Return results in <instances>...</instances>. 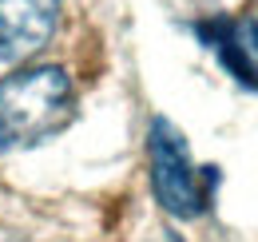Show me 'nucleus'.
<instances>
[{"label": "nucleus", "mask_w": 258, "mask_h": 242, "mask_svg": "<svg viewBox=\"0 0 258 242\" xmlns=\"http://www.w3.org/2000/svg\"><path fill=\"white\" fill-rule=\"evenodd\" d=\"M76 119V88L64 68H24L0 80V143L36 147Z\"/></svg>", "instance_id": "nucleus-1"}, {"label": "nucleus", "mask_w": 258, "mask_h": 242, "mask_svg": "<svg viewBox=\"0 0 258 242\" xmlns=\"http://www.w3.org/2000/svg\"><path fill=\"white\" fill-rule=\"evenodd\" d=\"M147 155H151V191L163 211L175 218H199L211 207V195L219 187L215 167H195L183 131L171 119H155L147 131Z\"/></svg>", "instance_id": "nucleus-2"}, {"label": "nucleus", "mask_w": 258, "mask_h": 242, "mask_svg": "<svg viewBox=\"0 0 258 242\" xmlns=\"http://www.w3.org/2000/svg\"><path fill=\"white\" fill-rule=\"evenodd\" d=\"M60 24V0H0V60L20 64L36 56Z\"/></svg>", "instance_id": "nucleus-3"}, {"label": "nucleus", "mask_w": 258, "mask_h": 242, "mask_svg": "<svg viewBox=\"0 0 258 242\" xmlns=\"http://www.w3.org/2000/svg\"><path fill=\"white\" fill-rule=\"evenodd\" d=\"M203 44L223 60V68L246 88H258V20L254 16H215L199 24Z\"/></svg>", "instance_id": "nucleus-4"}]
</instances>
